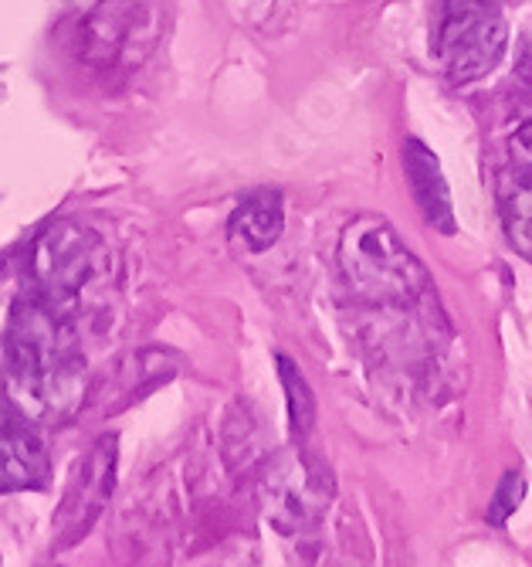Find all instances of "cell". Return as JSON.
Segmentation results:
<instances>
[{"label":"cell","mask_w":532,"mask_h":567,"mask_svg":"<svg viewBox=\"0 0 532 567\" xmlns=\"http://www.w3.org/2000/svg\"><path fill=\"white\" fill-rule=\"evenodd\" d=\"M340 269L363 302L387 309H407L431 289L424 262L380 215H359L343 228Z\"/></svg>","instance_id":"obj_1"},{"label":"cell","mask_w":532,"mask_h":567,"mask_svg":"<svg viewBox=\"0 0 532 567\" xmlns=\"http://www.w3.org/2000/svg\"><path fill=\"white\" fill-rule=\"evenodd\" d=\"M505 14L499 0H441L435 59L455 82L482 79L505 51Z\"/></svg>","instance_id":"obj_2"},{"label":"cell","mask_w":532,"mask_h":567,"mask_svg":"<svg viewBox=\"0 0 532 567\" xmlns=\"http://www.w3.org/2000/svg\"><path fill=\"white\" fill-rule=\"evenodd\" d=\"M261 503L275 530L295 534L319 520V513L333 503V473L299 449L282 452L264 473Z\"/></svg>","instance_id":"obj_3"},{"label":"cell","mask_w":532,"mask_h":567,"mask_svg":"<svg viewBox=\"0 0 532 567\" xmlns=\"http://www.w3.org/2000/svg\"><path fill=\"white\" fill-rule=\"evenodd\" d=\"M98 255L102 248L92 231L72 221L51 225L31 251L34 289L59 299H75L85 279H92V272L98 269Z\"/></svg>","instance_id":"obj_4"},{"label":"cell","mask_w":532,"mask_h":567,"mask_svg":"<svg viewBox=\"0 0 532 567\" xmlns=\"http://www.w3.org/2000/svg\"><path fill=\"white\" fill-rule=\"evenodd\" d=\"M48 483V455L24 415L0 411V493L38 489Z\"/></svg>","instance_id":"obj_5"},{"label":"cell","mask_w":532,"mask_h":567,"mask_svg":"<svg viewBox=\"0 0 532 567\" xmlns=\"http://www.w3.org/2000/svg\"><path fill=\"white\" fill-rule=\"evenodd\" d=\"M404 171H407V184L424 221L441 235H455V208H451V190H448L441 161L420 140H407Z\"/></svg>","instance_id":"obj_6"},{"label":"cell","mask_w":532,"mask_h":567,"mask_svg":"<svg viewBox=\"0 0 532 567\" xmlns=\"http://www.w3.org/2000/svg\"><path fill=\"white\" fill-rule=\"evenodd\" d=\"M113 486H116V439L105 435L92 449L88 462L82 466V473H79V480H75V486L69 493L65 517H69V527H75L72 540L88 530V524L95 520V513L105 506V499H109Z\"/></svg>","instance_id":"obj_7"},{"label":"cell","mask_w":532,"mask_h":567,"mask_svg":"<svg viewBox=\"0 0 532 567\" xmlns=\"http://www.w3.org/2000/svg\"><path fill=\"white\" fill-rule=\"evenodd\" d=\"M285 228V208H282V194L275 190H258L238 204V212L231 218V235L241 238L248 251H269Z\"/></svg>","instance_id":"obj_8"},{"label":"cell","mask_w":532,"mask_h":567,"mask_svg":"<svg viewBox=\"0 0 532 567\" xmlns=\"http://www.w3.org/2000/svg\"><path fill=\"white\" fill-rule=\"evenodd\" d=\"M133 11L136 8H129V4H102L85 24V38H88L85 55H92L98 44H102V59L116 55V48L133 34V24H136Z\"/></svg>","instance_id":"obj_9"},{"label":"cell","mask_w":532,"mask_h":567,"mask_svg":"<svg viewBox=\"0 0 532 567\" xmlns=\"http://www.w3.org/2000/svg\"><path fill=\"white\" fill-rule=\"evenodd\" d=\"M279 378L285 384V398H289V422H292V435H305L312 429V415H315V404H312V391L302 378V371L292 364L289 357L279 353Z\"/></svg>","instance_id":"obj_10"},{"label":"cell","mask_w":532,"mask_h":567,"mask_svg":"<svg viewBox=\"0 0 532 567\" xmlns=\"http://www.w3.org/2000/svg\"><path fill=\"white\" fill-rule=\"evenodd\" d=\"M502 221H505V235H509L512 248L522 255L525 262H532V184L519 187L505 200Z\"/></svg>","instance_id":"obj_11"},{"label":"cell","mask_w":532,"mask_h":567,"mask_svg":"<svg viewBox=\"0 0 532 567\" xmlns=\"http://www.w3.org/2000/svg\"><path fill=\"white\" fill-rule=\"evenodd\" d=\"M522 496H525V476H522L519 470H509L505 480H502L499 489H496L492 506H489V524H492V527H505V520L519 509Z\"/></svg>","instance_id":"obj_12"},{"label":"cell","mask_w":532,"mask_h":567,"mask_svg":"<svg viewBox=\"0 0 532 567\" xmlns=\"http://www.w3.org/2000/svg\"><path fill=\"white\" fill-rule=\"evenodd\" d=\"M512 153H515L519 167H525L532 174V120L512 136Z\"/></svg>","instance_id":"obj_13"}]
</instances>
